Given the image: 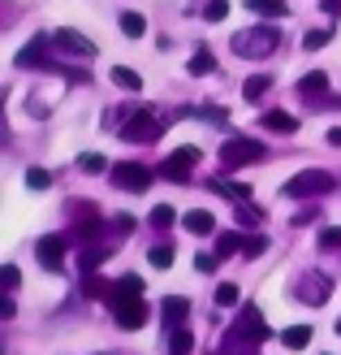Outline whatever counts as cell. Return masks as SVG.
Instances as JSON below:
<instances>
[{"mask_svg":"<svg viewBox=\"0 0 341 355\" xmlns=\"http://www.w3.org/2000/svg\"><path fill=\"white\" fill-rule=\"evenodd\" d=\"M277 48H281V31H273V26H250V31L233 35V52L246 57V61H264V57H273Z\"/></svg>","mask_w":341,"mask_h":355,"instance_id":"6da1fadb","label":"cell"},{"mask_svg":"<svg viewBox=\"0 0 341 355\" xmlns=\"http://www.w3.org/2000/svg\"><path fill=\"white\" fill-rule=\"evenodd\" d=\"M264 338H273V329L264 325V316H259V308L255 304H246L242 308V316H238V325L229 329V347H255V343H264Z\"/></svg>","mask_w":341,"mask_h":355,"instance_id":"7a4b0ae2","label":"cell"},{"mask_svg":"<svg viewBox=\"0 0 341 355\" xmlns=\"http://www.w3.org/2000/svg\"><path fill=\"white\" fill-rule=\"evenodd\" d=\"M333 187H337V178L329 169H302L285 182V195H290V200H307V195H329Z\"/></svg>","mask_w":341,"mask_h":355,"instance_id":"3957f363","label":"cell"},{"mask_svg":"<svg viewBox=\"0 0 341 355\" xmlns=\"http://www.w3.org/2000/svg\"><path fill=\"white\" fill-rule=\"evenodd\" d=\"M264 156H268V148L255 144V139H229V144L221 148V165L225 169H242V165L264 161Z\"/></svg>","mask_w":341,"mask_h":355,"instance_id":"277c9868","label":"cell"},{"mask_svg":"<svg viewBox=\"0 0 341 355\" xmlns=\"http://www.w3.org/2000/svg\"><path fill=\"white\" fill-rule=\"evenodd\" d=\"M160 130H165V126H160V121H156L147 109H142V113H134V117L121 126V139H125V144H156Z\"/></svg>","mask_w":341,"mask_h":355,"instance_id":"5b68a950","label":"cell"},{"mask_svg":"<svg viewBox=\"0 0 341 355\" xmlns=\"http://www.w3.org/2000/svg\"><path fill=\"white\" fill-rule=\"evenodd\" d=\"M194 165H199V148H177L173 156L160 161V178H169V182H186Z\"/></svg>","mask_w":341,"mask_h":355,"instance_id":"8992f818","label":"cell"},{"mask_svg":"<svg viewBox=\"0 0 341 355\" xmlns=\"http://www.w3.org/2000/svg\"><path fill=\"white\" fill-rule=\"evenodd\" d=\"M113 187H121V191H147L151 187V169L134 165V161H121V165H113Z\"/></svg>","mask_w":341,"mask_h":355,"instance_id":"52a82bcc","label":"cell"},{"mask_svg":"<svg viewBox=\"0 0 341 355\" xmlns=\"http://www.w3.org/2000/svg\"><path fill=\"white\" fill-rule=\"evenodd\" d=\"M113 308V316H117V325L121 329H142V325H147V304H142V295L138 299H117V304H109Z\"/></svg>","mask_w":341,"mask_h":355,"instance_id":"ba28073f","label":"cell"},{"mask_svg":"<svg viewBox=\"0 0 341 355\" xmlns=\"http://www.w3.org/2000/svg\"><path fill=\"white\" fill-rule=\"evenodd\" d=\"M52 44H57L61 52H69V57H82V61H91V57H95V44L86 40L82 31H69V26L52 31Z\"/></svg>","mask_w":341,"mask_h":355,"instance_id":"9c48e42d","label":"cell"},{"mask_svg":"<svg viewBox=\"0 0 341 355\" xmlns=\"http://www.w3.org/2000/svg\"><path fill=\"white\" fill-rule=\"evenodd\" d=\"M65 247H69V239H65V234H44L39 243H35V256H39L44 269L57 273L61 264H65Z\"/></svg>","mask_w":341,"mask_h":355,"instance_id":"30bf717a","label":"cell"},{"mask_svg":"<svg viewBox=\"0 0 341 355\" xmlns=\"http://www.w3.org/2000/svg\"><path fill=\"white\" fill-rule=\"evenodd\" d=\"M329 291H333V282H329L324 273H307V277H298V286H294V295L302 299V304H311V308L324 304Z\"/></svg>","mask_w":341,"mask_h":355,"instance_id":"8fae6325","label":"cell"},{"mask_svg":"<svg viewBox=\"0 0 341 355\" xmlns=\"http://www.w3.org/2000/svg\"><path fill=\"white\" fill-rule=\"evenodd\" d=\"M78 212H82V221L69 230V239H74V243H91V239H100V234H104V221L95 217L91 208H78Z\"/></svg>","mask_w":341,"mask_h":355,"instance_id":"7c38bea8","label":"cell"},{"mask_svg":"<svg viewBox=\"0 0 341 355\" xmlns=\"http://www.w3.org/2000/svg\"><path fill=\"white\" fill-rule=\"evenodd\" d=\"M259 121H264V130H273V135H294L298 130V117H290L285 109H268Z\"/></svg>","mask_w":341,"mask_h":355,"instance_id":"4fadbf2b","label":"cell"},{"mask_svg":"<svg viewBox=\"0 0 341 355\" xmlns=\"http://www.w3.org/2000/svg\"><path fill=\"white\" fill-rule=\"evenodd\" d=\"M186 312H190V304H186L182 295H169L165 304H160V316H165V325H169V329L182 325V321H186Z\"/></svg>","mask_w":341,"mask_h":355,"instance_id":"5bb4252c","label":"cell"},{"mask_svg":"<svg viewBox=\"0 0 341 355\" xmlns=\"http://www.w3.org/2000/svg\"><path fill=\"white\" fill-rule=\"evenodd\" d=\"M138 295H142V277L125 273V277H117V282H113V291H109V304H117V299H138Z\"/></svg>","mask_w":341,"mask_h":355,"instance_id":"9a60e30c","label":"cell"},{"mask_svg":"<svg viewBox=\"0 0 341 355\" xmlns=\"http://www.w3.org/2000/svg\"><path fill=\"white\" fill-rule=\"evenodd\" d=\"M182 225L190 230V234H212V230H216V217H212L208 208H194V212H186V217H182Z\"/></svg>","mask_w":341,"mask_h":355,"instance_id":"2e32d148","label":"cell"},{"mask_svg":"<svg viewBox=\"0 0 341 355\" xmlns=\"http://www.w3.org/2000/svg\"><path fill=\"white\" fill-rule=\"evenodd\" d=\"M324 92H329V74H320V69H311V74L298 83V96L302 100H320Z\"/></svg>","mask_w":341,"mask_h":355,"instance_id":"e0dca14e","label":"cell"},{"mask_svg":"<svg viewBox=\"0 0 341 355\" xmlns=\"http://www.w3.org/2000/svg\"><path fill=\"white\" fill-rule=\"evenodd\" d=\"M216 195H225V200H233V204H246L250 200V187H238V182H225V178H212L208 182Z\"/></svg>","mask_w":341,"mask_h":355,"instance_id":"ac0fdd59","label":"cell"},{"mask_svg":"<svg viewBox=\"0 0 341 355\" xmlns=\"http://www.w3.org/2000/svg\"><path fill=\"white\" fill-rule=\"evenodd\" d=\"M117 26H121V35H130V40H142V35H147V17L125 9V13L117 17Z\"/></svg>","mask_w":341,"mask_h":355,"instance_id":"d6986e66","label":"cell"},{"mask_svg":"<svg viewBox=\"0 0 341 355\" xmlns=\"http://www.w3.org/2000/svg\"><path fill=\"white\" fill-rule=\"evenodd\" d=\"M117 87H121V92H142V78L134 74V69L130 65H113V74H109Z\"/></svg>","mask_w":341,"mask_h":355,"instance_id":"ffe728a7","label":"cell"},{"mask_svg":"<svg viewBox=\"0 0 341 355\" xmlns=\"http://www.w3.org/2000/svg\"><path fill=\"white\" fill-rule=\"evenodd\" d=\"M281 343L290 347V351H302L311 343V325H290V329H281Z\"/></svg>","mask_w":341,"mask_h":355,"instance_id":"44dd1931","label":"cell"},{"mask_svg":"<svg viewBox=\"0 0 341 355\" xmlns=\"http://www.w3.org/2000/svg\"><path fill=\"white\" fill-rule=\"evenodd\" d=\"M186 69H190L194 78H203V74H212V69H216V57H212L208 48H199V52L190 57V65H186Z\"/></svg>","mask_w":341,"mask_h":355,"instance_id":"7402d4cb","label":"cell"},{"mask_svg":"<svg viewBox=\"0 0 341 355\" xmlns=\"http://www.w3.org/2000/svg\"><path fill=\"white\" fill-rule=\"evenodd\" d=\"M190 347H194V334H190V329H182V325L169 329V351H173V355H186Z\"/></svg>","mask_w":341,"mask_h":355,"instance_id":"603a6c76","label":"cell"},{"mask_svg":"<svg viewBox=\"0 0 341 355\" xmlns=\"http://www.w3.org/2000/svg\"><path fill=\"white\" fill-rule=\"evenodd\" d=\"M147 221H151V230H173V221H177V212H173L169 204H156Z\"/></svg>","mask_w":341,"mask_h":355,"instance_id":"cb8c5ba5","label":"cell"},{"mask_svg":"<svg viewBox=\"0 0 341 355\" xmlns=\"http://www.w3.org/2000/svg\"><path fill=\"white\" fill-rule=\"evenodd\" d=\"M109 291H113V286H109V282H100L95 273L82 277V295H86V299H109Z\"/></svg>","mask_w":341,"mask_h":355,"instance_id":"d4e9b609","label":"cell"},{"mask_svg":"<svg viewBox=\"0 0 341 355\" xmlns=\"http://www.w3.org/2000/svg\"><path fill=\"white\" fill-rule=\"evenodd\" d=\"M147 260L156 264V269H169V264L177 260V247H169V243H160V247H151V252H147Z\"/></svg>","mask_w":341,"mask_h":355,"instance_id":"484cf974","label":"cell"},{"mask_svg":"<svg viewBox=\"0 0 341 355\" xmlns=\"http://www.w3.org/2000/svg\"><path fill=\"white\" fill-rule=\"evenodd\" d=\"M242 234H216V256H238L242 252Z\"/></svg>","mask_w":341,"mask_h":355,"instance_id":"4316f807","label":"cell"},{"mask_svg":"<svg viewBox=\"0 0 341 355\" xmlns=\"http://www.w3.org/2000/svg\"><path fill=\"white\" fill-rule=\"evenodd\" d=\"M246 9H255L264 17H281L285 13V0H246Z\"/></svg>","mask_w":341,"mask_h":355,"instance_id":"83f0119b","label":"cell"},{"mask_svg":"<svg viewBox=\"0 0 341 355\" xmlns=\"http://www.w3.org/2000/svg\"><path fill=\"white\" fill-rule=\"evenodd\" d=\"M100 260H109V247H86V252L78 256V264H82V273H91Z\"/></svg>","mask_w":341,"mask_h":355,"instance_id":"f1b7e54d","label":"cell"},{"mask_svg":"<svg viewBox=\"0 0 341 355\" xmlns=\"http://www.w3.org/2000/svg\"><path fill=\"white\" fill-rule=\"evenodd\" d=\"M268 83H273V78H268V74H255V78H246V87H242V96H246V100H259V96L268 92Z\"/></svg>","mask_w":341,"mask_h":355,"instance_id":"f546056e","label":"cell"},{"mask_svg":"<svg viewBox=\"0 0 341 355\" xmlns=\"http://www.w3.org/2000/svg\"><path fill=\"white\" fill-rule=\"evenodd\" d=\"M104 165H109V161H104L100 152H86V156H78V169H82V173H104Z\"/></svg>","mask_w":341,"mask_h":355,"instance_id":"4dcf8cb0","label":"cell"},{"mask_svg":"<svg viewBox=\"0 0 341 355\" xmlns=\"http://www.w3.org/2000/svg\"><path fill=\"white\" fill-rule=\"evenodd\" d=\"M216 304H221V308H233V304H238V286H233V282H221V286H216Z\"/></svg>","mask_w":341,"mask_h":355,"instance_id":"1f68e13d","label":"cell"},{"mask_svg":"<svg viewBox=\"0 0 341 355\" xmlns=\"http://www.w3.org/2000/svg\"><path fill=\"white\" fill-rule=\"evenodd\" d=\"M320 247H324V252H337V247H341V225L320 230Z\"/></svg>","mask_w":341,"mask_h":355,"instance_id":"d6a6232c","label":"cell"},{"mask_svg":"<svg viewBox=\"0 0 341 355\" xmlns=\"http://www.w3.org/2000/svg\"><path fill=\"white\" fill-rule=\"evenodd\" d=\"M48 182H52L48 169H26V187H30V191H48Z\"/></svg>","mask_w":341,"mask_h":355,"instance_id":"836d02e7","label":"cell"},{"mask_svg":"<svg viewBox=\"0 0 341 355\" xmlns=\"http://www.w3.org/2000/svg\"><path fill=\"white\" fill-rule=\"evenodd\" d=\"M329 40H333L329 31H307V35H302V48H307V52H315V48H324Z\"/></svg>","mask_w":341,"mask_h":355,"instance_id":"e575fe53","label":"cell"},{"mask_svg":"<svg viewBox=\"0 0 341 355\" xmlns=\"http://www.w3.org/2000/svg\"><path fill=\"white\" fill-rule=\"evenodd\" d=\"M225 13H229V5H225V0H208V9H203V17H208V22H225Z\"/></svg>","mask_w":341,"mask_h":355,"instance_id":"d590c367","label":"cell"},{"mask_svg":"<svg viewBox=\"0 0 341 355\" xmlns=\"http://www.w3.org/2000/svg\"><path fill=\"white\" fill-rule=\"evenodd\" d=\"M264 247H268V239H264V234H250V239L242 243V256L250 260V256H259V252H264Z\"/></svg>","mask_w":341,"mask_h":355,"instance_id":"8d00e7d4","label":"cell"},{"mask_svg":"<svg viewBox=\"0 0 341 355\" xmlns=\"http://www.w3.org/2000/svg\"><path fill=\"white\" fill-rule=\"evenodd\" d=\"M216 264H221V256H194V269H199V273H216Z\"/></svg>","mask_w":341,"mask_h":355,"instance_id":"74e56055","label":"cell"},{"mask_svg":"<svg viewBox=\"0 0 341 355\" xmlns=\"http://www.w3.org/2000/svg\"><path fill=\"white\" fill-rule=\"evenodd\" d=\"M17 282H22V273H17L13 264H5V291H9V295L17 291Z\"/></svg>","mask_w":341,"mask_h":355,"instance_id":"f35d334b","label":"cell"},{"mask_svg":"<svg viewBox=\"0 0 341 355\" xmlns=\"http://www.w3.org/2000/svg\"><path fill=\"white\" fill-rule=\"evenodd\" d=\"M238 221H246V225H255V221H259V212H255V208H246V204H238Z\"/></svg>","mask_w":341,"mask_h":355,"instance_id":"ab89813d","label":"cell"},{"mask_svg":"<svg viewBox=\"0 0 341 355\" xmlns=\"http://www.w3.org/2000/svg\"><path fill=\"white\" fill-rule=\"evenodd\" d=\"M329 144H333V148H341V126H333V130H329Z\"/></svg>","mask_w":341,"mask_h":355,"instance_id":"60d3db41","label":"cell"},{"mask_svg":"<svg viewBox=\"0 0 341 355\" xmlns=\"http://www.w3.org/2000/svg\"><path fill=\"white\" fill-rule=\"evenodd\" d=\"M324 13H341V0H324Z\"/></svg>","mask_w":341,"mask_h":355,"instance_id":"b9f144b4","label":"cell"},{"mask_svg":"<svg viewBox=\"0 0 341 355\" xmlns=\"http://www.w3.org/2000/svg\"><path fill=\"white\" fill-rule=\"evenodd\" d=\"M337 334H341V321H337Z\"/></svg>","mask_w":341,"mask_h":355,"instance_id":"7bdbcfd3","label":"cell"}]
</instances>
